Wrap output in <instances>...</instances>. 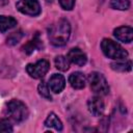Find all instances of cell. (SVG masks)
Masks as SVG:
<instances>
[{
	"mask_svg": "<svg viewBox=\"0 0 133 133\" xmlns=\"http://www.w3.org/2000/svg\"><path fill=\"white\" fill-rule=\"evenodd\" d=\"M71 35V25L68 20L60 19L50 25L48 28V37L55 47H62L69 41Z\"/></svg>",
	"mask_w": 133,
	"mask_h": 133,
	"instance_id": "6da1fadb",
	"label": "cell"
},
{
	"mask_svg": "<svg viewBox=\"0 0 133 133\" xmlns=\"http://www.w3.org/2000/svg\"><path fill=\"white\" fill-rule=\"evenodd\" d=\"M101 49L106 57L114 60H123L128 57V52L119 44L110 38H104L101 42Z\"/></svg>",
	"mask_w": 133,
	"mask_h": 133,
	"instance_id": "7a4b0ae2",
	"label": "cell"
},
{
	"mask_svg": "<svg viewBox=\"0 0 133 133\" xmlns=\"http://www.w3.org/2000/svg\"><path fill=\"white\" fill-rule=\"evenodd\" d=\"M6 113L16 123H22L27 119L29 111L27 106L20 100H11L6 104Z\"/></svg>",
	"mask_w": 133,
	"mask_h": 133,
	"instance_id": "3957f363",
	"label": "cell"
},
{
	"mask_svg": "<svg viewBox=\"0 0 133 133\" xmlns=\"http://www.w3.org/2000/svg\"><path fill=\"white\" fill-rule=\"evenodd\" d=\"M88 83L91 91L97 96H106L109 92V85L103 74L99 72H92L88 75Z\"/></svg>",
	"mask_w": 133,
	"mask_h": 133,
	"instance_id": "277c9868",
	"label": "cell"
},
{
	"mask_svg": "<svg viewBox=\"0 0 133 133\" xmlns=\"http://www.w3.org/2000/svg\"><path fill=\"white\" fill-rule=\"evenodd\" d=\"M50 63L47 59H39L35 63H29L26 66V72L28 75L34 79L43 78L49 71Z\"/></svg>",
	"mask_w": 133,
	"mask_h": 133,
	"instance_id": "5b68a950",
	"label": "cell"
},
{
	"mask_svg": "<svg viewBox=\"0 0 133 133\" xmlns=\"http://www.w3.org/2000/svg\"><path fill=\"white\" fill-rule=\"evenodd\" d=\"M16 7L20 12L31 17H36L42 11L37 0H19L16 3Z\"/></svg>",
	"mask_w": 133,
	"mask_h": 133,
	"instance_id": "8992f818",
	"label": "cell"
},
{
	"mask_svg": "<svg viewBox=\"0 0 133 133\" xmlns=\"http://www.w3.org/2000/svg\"><path fill=\"white\" fill-rule=\"evenodd\" d=\"M87 108L92 115L95 116L102 115L105 110V104H104V101L101 99V96L96 95L95 97L90 98L87 101Z\"/></svg>",
	"mask_w": 133,
	"mask_h": 133,
	"instance_id": "52a82bcc",
	"label": "cell"
},
{
	"mask_svg": "<svg viewBox=\"0 0 133 133\" xmlns=\"http://www.w3.org/2000/svg\"><path fill=\"white\" fill-rule=\"evenodd\" d=\"M66 57L69 58L70 62L76 64V65H79V66H82L86 63L87 61V57H86V54L79 48H72Z\"/></svg>",
	"mask_w": 133,
	"mask_h": 133,
	"instance_id": "ba28073f",
	"label": "cell"
},
{
	"mask_svg": "<svg viewBox=\"0 0 133 133\" xmlns=\"http://www.w3.org/2000/svg\"><path fill=\"white\" fill-rule=\"evenodd\" d=\"M49 89L54 94H59L63 90L65 86V79L60 74H53L48 82Z\"/></svg>",
	"mask_w": 133,
	"mask_h": 133,
	"instance_id": "9c48e42d",
	"label": "cell"
},
{
	"mask_svg": "<svg viewBox=\"0 0 133 133\" xmlns=\"http://www.w3.org/2000/svg\"><path fill=\"white\" fill-rule=\"evenodd\" d=\"M113 35L119 42L131 43L133 39V29L130 26H121L113 30Z\"/></svg>",
	"mask_w": 133,
	"mask_h": 133,
	"instance_id": "30bf717a",
	"label": "cell"
},
{
	"mask_svg": "<svg viewBox=\"0 0 133 133\" xmlns=\"http://www.w3.org/2000/svg\"><path fill=\"white\" fill-rule=\"evenodd\" d=\"M69 82L71 86L75 89H82L85 86L86 78L83 73L81 72H74L69 77Z\"/></svg>",
	"mask_w": 133,
	"mask_h": 133,
	"instance_id": "8fae6325",
	"label": "cell"
},
{
	"mask_svg": "<svg viewBox=\"0 0 133 133\" xmlns=\"http://www.w3.org/2000/svg\"><path fill=\"white\" fill-rule=\"evenodd\" d=\"M44 125L48 128H53L57 131H61L62 130V123L59 119V117L54 113V112H50L47 116V118L45 119Z\"/></svg>",
	"mask_w": 133,
	"mask_h": 133,
	"instance_id": "7c38bea8",
	"label": "cell"
},
{
	"mask_svg": "<svg viewBox=\"0 0 133 133\" xmlns=\"http://www.w3.org/2000/svg\"><path fill=\"white\" fill-rule=\"evenodd\" d=\"M43 47V44H42V41L39 39V37H38V34H36L34 37H33V39H31V41H29L26 45H24L23 46V48H22V50H23V52L24 53H26V54H31L35 49H41Z\"/></svg>",
	"mask_w": 133,
	"mask_h": 133,
	"instance_id": "4fadbf2b",
	"label": "cell"
},
{
	"mask_svg": "<svg viewBox=\"0 0 133 133\" xmlns=\"http://www.w3.org/2000/svg\"><path fill=\"white\" fill-rule=\"evenodd\" d=\"M17 25V20L9 16L0 15V32H5Z\"/></svg>",
	"mask_w": 133,
	"mask_h": 133,
	"instance_id": "5bb4252c",
	"label": "cell"
},
{
	"mask_svg": "<svg viewBox=\"0 0 133 133\" xmlns=\"http://www.w3.org/2000/svg\"><path fill=\"white\" fill-rule=\"evenodd\" d=\"M110 68L119 73H125V72H130L132 69V61L131 60H126V61H117V62H112L110 64Z\"/></svg>",
	"mask_w": 133,
	"mask_h": 133,
	"instance_id": "9a60e30c",
	"label": "cell"
},
{
	"mask_svg": "<svg viewBox=\"0 0 133 133\" xmlns=\"http://www.w3.org/2000/svg\"><path fill=\"white\" fill-rule=\"evenodd\" d=\"M54 63H55V66L57 70L61 71V72H65L70 69V60L66 56H63V55H58L55 57L54 59Z\"/></svg>",
	"mask_w": 133,
	"mask_h": 133,
	"instance_id": "2e32d148",
	"label": "cell"
},
{
	"mask_svg": "<svg viewBox=\"0 0 133 133\" xmlns=\"http://www.w3.org/2000/svg\"><path fill=\"white\" fill-rule=\"evenodd\" d=\"M110 6L117 10H127L130 7L129 0H110Z\"/></svg>",
	"mask_w": 133,
	"mask_h": 133,
	"instance_id": "e0dca14e",
	"label": "cell"
},
{
	"mask_svg": "<svg viewBox=\"0 0 133 133\" xmlns=\"http://www.w3.org/2000/svg\"><path fill=\"white\" fill-rule=\"evenodd\" d=\"M37 91L39 94V96L42 98H45L46 100H52V96L50 94V89H49V86L48 84L45 82V81H42L38 86H37Z\"/></svg>",
	"mask_w": 133,
	"mask_h": 133,
	"instance_id": "ac0fdd59",
	"label": "cell"
},
{
	"mask_svg": "<svg viewBox=\"0 0 133 133\" xmlns=\"http://www.w3.org/2000/svg\"><path fill=\"white\" fill-rule=\"evenodd\" d=\"M23 32L22 30H19V31H16V32H12L8 35V37L6 38V44L8 46H15L17 45L23 37Z\"/></svg>",
	"mask_w": 133,
	"mask_h": 133,
	"instance_id": "d6986e66",
	"label": "cell"
},
{
	"mask_svg": "<svg viewBox=\"0 0 133 133\" xmlns=\"http://www.w3.org/2000/svg\"><path fill=\"white\" fill-rule=\"evenodd\" d=\"M12 126L10 124V122L6 118H2L0 119V132H12Z\"/></svg>",
	"mask_w": 133,
	"mask_h": 133,
	"instance_id": "ffe728a7",
	"label": "cell"
},
{
	"mask_svg": "<svg viewBox=\"0 0 133 133\" xmlns=\"http://www.w3.org/2000/svg\"><path fill=\"white\" fill-rule=\"evenodd\" d=\"M75 1L76 0H58L60 6L65 9V10H71L73 9L74 5H75Z\"/></svg>",
	"mask_w": 133,
	"mask_h": 133,
	"instance_id": "44dd1931",
	"label": "cell"
},
{
	"mask_svg": "<svg viewBox=\"0 0 133 133\" xmlns=\"http://www.w3.org/2000/svg\"><path fill=\"white\" fill-rule=\"evenodd\" d=\"M4 3H6V0H0V5H2Z\"/></svg>",
	"mask_w": 133,
	"mask_h": 133,
	"instance_id": "7402d4cb",
	"label": "cell"
},
{
	"mask_svg": "<svg viewBox=\"0 0 133 133\" xmlns=\"http://www.w3.org/2000/svg\"><path fill=\"white\" fill-rule=\"evenodd\" d=\"M45 1H46V2H48V3H49V2H52V1H53V0H45Z\"/></svg>",
	"mask_w": 133,
	"mask_h": 133,
	"instance_id": "603a6c76",
	"label": "cell"
}]
</instances>
